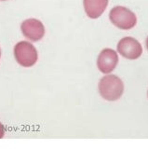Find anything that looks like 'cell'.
<instances>
[{"label":"cell","instance_id":"obj_1","mask_svg":"<svg viewBox=\"0 0 148 149\" xmlns=\"http://www.w3.org/2000/svg\"><path fill=\"white\" fill-rule=\"evenodd\" d=\"M99 92L106 101H117L123 94L124 84L117 76H104L99 82Z\"/></svg>","mask_w":148,"mask_h":149},{"label":"cell","instance_id":"obj_2","mask_svg":"<svg viewBox=\"0 0 148 149\" xmlns=\"http://www.w3.org/2000/svg\"><path fill=\"white\" fill-rule=\"evenodd\" d=\"M109 18L115 26L122 30H129L137 23V18L131 9L122 6H117L111 9Z\"/></svg>","mask_w":148,"mask_h":149},{"label":"cell","instance_id":"obj_3","mask_svg":"<svg viewBox=\"0 0 148 149\" xmlns=\"http://www.w3.org/2000/svg\"><path fill=\"white\" fill-rule=\"evenodd\" d=\"M14 57L17 63L22 67H32L38 62V50L32 43L21 41L14 47Z\"/></svg>","mask_w":148,"mask_h":149},{"label":"cell","instance_id":"obj_4","mask_svg":"<svg viewBox=\"0 0 148 149\" xmlns=\"http://www.w3.org/2000/svg\"><path fill=\"white\" fill-rule=\"evenodd\" d=\"M117 51L124 58L129 60H136L141 57L142 48L138 40L131 36H126L118 42Z\"/></svg>","mask_w":148,"mask_h":149},{"label":"cell","instance_id":"obj_5","mask_svg":"<svg viewBox=\"0 0 148 149\" xmlns=\"http://www.w3.org/2000/svg\"><path fill=\"white\" fill-rule=\"evenodd\" d=\"M21 30L27 39L32 42H38L43 38L45 35V27L38 19H27L21 25Z\"/></svg>","mask_w":148,"mask_h":149},{"label":"cell","instance_id":"obj_6","mask_svg":"<svg viewBox=\"0 0 148 149\" xmlns=\"http://www.w3.org/2000/svg\"><path fill=\"white\" fill-rule=\"evenodd\" d=\"M118 63L117 53L112 49H104L99 54L97 66L104 74H109L117 67Z\"/></svg>","mask_w":148,"mask_h":149},{"label":"cell","instance_id":"obj_7","mask_svg":"<svg viewBox=\"0 0 148 149\" xmlns=\"http://www.w3.org/2000/svg\"><path fill=\"white\" fill-rule=\"evenodd\" d=\"M83 4H84V8L88 17L97 19L107 8L108 0H84Z\"/></svg>","mask_w":148,"mask_h":149},{"label":"cell","instance_id":"obj_8","mask_svg":"<svg viewBox=\"0 0 148 149\" xmlns=\"http://www.w3.org/2000/svg\"><path fill=\"white\" fill-rule=\"evenodd\" d=\"M4 135H5V128H4L3 124L0 122V139L3 138Z\"/></svg>","mask_w":148,"mask_h":149},{"label":"cell","instance_id":"obj_9","mask_svg":"<svg viewBox=\"0 0 148 149\" xmlns=\"http://www.w3.org/2000/svg\"><path fill=\"white\" fill-rule=\"evenodd\" d=\"M146 48L148 49V37H147V39H146Z\"/></svg>","mask_w":148,"mask_h":149},{"label":"cell","instance_id":"obj_10","mask_svg":"<svg viewBox=\"0 0 148 149\" xmlns=\"http://www.w3.org/2000/svg\"><path fill=\"white\" fill-rule=\"evenodd\" d=\"M0 57H1V49H0Z\"/></svg>","mask_w":148,"mask_h":149},{"label":"cell","instance_id":"obj_11","mask_svg":"<svg viewBox=\"0 0 148 149\" xmlns=\"http://www.w3.org/2000/svg\"><path fill=\"white\" fill-rule=\"evenodd\" d=\"M0 1H7V0H0Z\"/></svg>","mask_w":148,"mask_h":149}]
</instances>
